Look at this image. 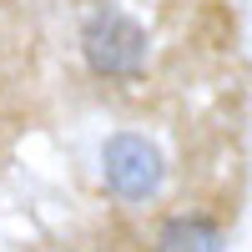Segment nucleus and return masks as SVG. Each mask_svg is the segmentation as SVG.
Here are the masks:
<instances>
[{"mask_svg": "<svg viewBox=\"0 0 252 252\" xmlns=\"http://www.w3.org/2000/svg\"><path fill=\"white\" fill-rule=\"evenodd\" d=\"M81 56L86 66L106 81H131L146 71V56H152V40L146 26L136 15H126L121 5H101L81 20Z\"/></svg>", "mask_w": 252, "mask_h": 252, "instance_id": "f257e3e1", "label": "nucleus"}, {"mask_svg": "<svg viewBox=\"0 0 252 252\" xmlns=\"http://www.w3.org/2000/svg\"><path fill=\"white\" fill-rule=\"evenodd\" d=\"M101 177H106V192L126 207H141L161 192L166 182V161L157 152V141H146L141 131H116L101 146Z\"/></svg>", "mask_w": 252, "mask_h": 252, "instance_id": "f03ea898", "label": "nucleus"}, {"mask_svg": "<svg viewBox=\"0 0 252 252\" xmlns=\"http://www.w3.org/2000/svg\"><path fill=\"white\" fill-rule=\"evenodd\" d=\"M157 252H222V227L212 217H166L157 232Z\"/></svg>", "mask_w": 252, "mask_h": 252, "instance_id": "7ed1b4c3", "label": "nucleus"}]
</instances>
